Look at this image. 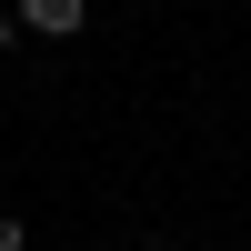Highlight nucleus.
<instances>
[{"label":"nucleus","instance_id":"f257e3e1","mask_svg":"<svg viewBox=\"0 0 251 251\" xmlns=\"http://www.w3.org/2000/svg\"><path fill=\"white\" fill-rule=\"evenodd\" d=\"M80 20H91V0H20V30H40V40H71Z\"/></svg>","mask_w":251,"mask_h":251},{"label":"nucleus","instance_id":"f03ea898","mask_svg":"<svg viewBox=\"0 0 251 251\" xmlns=\"http://www.w3.org/2000/svg\"><path fill=\"white\" fill-rule=\"evenodd\" d=\"M0 251H30V231H20V221H10V211H0Z\"/></svg>","mask_w":251,"mask_h":251},{"label":"nucleus","instance_id":"7ed1b4c3","mask_svg":"<svg viewBox=\"0 0 251 251\" xmlns=\"http://www.w3.org/2000/svg\"><path fill=\"white\" fill-rule=\"evenodd\" d=\"M10 40H20V10H0V50H10Z\"/></svg>","mask_w":251,"mask_h":251}]
</instances>
